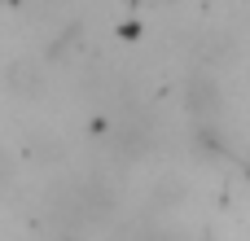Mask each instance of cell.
Here are the masks:
<instances>
[{"label": "cell", "mask_w": 250, "mask_h": 241, "mask_svg": "<svg viewBox=\"0 0 250 241\" xmlns=\"http://www.w3.org/2000/svg\"><path fill=\"white\" fill-rule=\"evenodd\" d=\"M9 171H13V167H9V158L0 154V180H9Z\"/></svg>", "instance_id": "obj_1"}]
</instances>
